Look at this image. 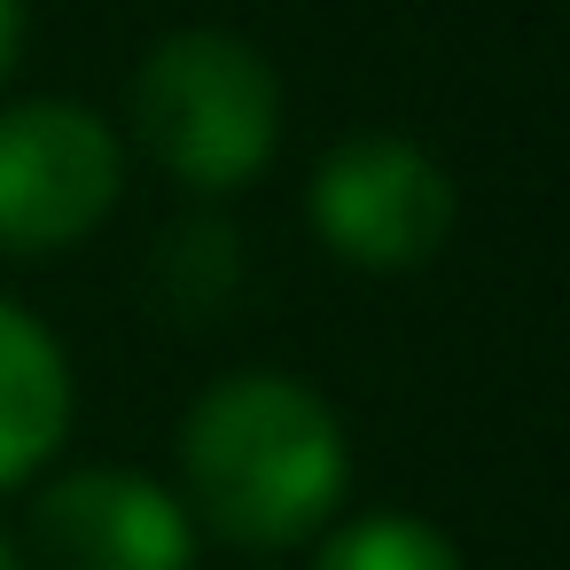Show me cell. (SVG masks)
Returning a JSON list of instances; mask_svg holds the SVG:
<instances>
[{
	"mask_svg": "<svg viewBox=\"0 0 570 570\" xmlns=\"http://www.w3.org/2000/svg\"><path fill=\"white\" fill-rule=\"evenodd\" d=\"M180 508L227 547H305L328 531L352 484L344 422L297 375H227L180 422Z\"/></svg>",
	"mask_w": 570,
	"mask_h": 570,
	"instance_id": "cell-1",
	"label": "cell"
},
{
	"mask_svg": "<svg viewBox=\"0 0 570 570\" xmlns=\"http://www.w3.org/2000/svg\"><path fill=\"white\" fill-rule=\"evenodd\" d=\"M134 134L180 188H243L282 141V79L235 32H165L134 71Z\"/></svg>",
	"mask_w": 570,
	"mask_h": 570,
	"instance_id": "cell-2",
	"label": "cell"
},
{
	"mask_svg": "<svg viewBox=\"0 0 570 570\" xmlns=\"http://www.w3.org/2000/svg\"><path fill=\"white\" fill-rule=\"evenodd\" d=\"M126 180L118 134L79 102H17L0 110V250L48 258L87 243Z\"/></svg>",
	"mask_w": 570,
	"mask_h": 570,
	"instance_id": "cell-3",
	"label": "cell"
},
{
	"mask_svg": "<svg viewBox=\"0 0 570 570\" xmlns=\"http://www.w3.org/2000/svg\"><path fill=\"white\" fill-rule=\"evenodd\" d=\"M313 235L367 266V274H406L422 258L445 250L453 235V180L438 173L430 149L399 141V134H352L321 157L313 188H305Z\"/></svg>",
	"mask_w": 570,
	"mask_h": 570,
	"instance_id": "cell-4",
	"label": "cell"
},
{
	"mask_svg": "<svg viewBox=\"0 0 570 570\" xmlns=\"http://www.w3.org/2000/svg\"><path fill=\"white\" fill-rule=\"evenodd\" d=\"M32 570H188L196 515L141 469H71L32 508Z\"/></svg>",
	"mask_w": 570,
	"mask_h": 570,
	"instance_id": "cell-5",
	"label": "cell"
},
{
	"mask_svg": "<svg viewBox=\"0 0 570 570\" xmlns=\"http://www.w3.org/2000/svg\"><path fill=\"white\" fill-rule=\"evenodd\" d=\"M71 430V367L56 336L0 297V492L24 484Z\"/></svg>",
	"mask_w": 570,
	"mask_h": 570,
	"instance_id": "cell-6",
	"label": "cell"
},
{
	"mask_svg": "<svg viewBox=\"0 0 570 570\" xmlns=\"http://www.w3.org/2000/svg\"><path fill=\"white\" fill-rule=\"evenodd\" d=\"M149 289H157V305L180 328L219 321L235 305V289H243V243H235V227L227 219H180V227H165V243L149 258Z\"/></svg>",
	"mask_w": 570,
	"mask_h": 570,
	"instance_id": "cell-7",
	"label": "cell"
},
{
	"mask_svg": "<svg viewBox=\"0 0 570 570\" xmlns=\"http://www.w3.org/2000/svg\"><path fill=\"white\" fill-rule=\"evenodd\" d=\"M313 570H461V547L422 515H352L313 547Z\"/></svg>",
	"mask_w": 570,
	"mask_h": 570,
	"instance_id": "cell-8",
	"label": "cell"
},
{
	"mask_svg": "<svg viewBox=\"0 0 570 570\" xmlns=\"http://www.w3.org/2000/svg\"><path fill=\"white\" fill-rule=\"evenodd\" d=\"M17 48H24V0H0V87L17 71Z\"/></svg>",
	"mask_w": 570,
	"mask_h": 570,
	"instance_id": "cell-9",
	"label": "cell"
},
{
	"mask_svg": "<svg viewBox=\"0 0 570 570\" xmlns=\"http://www.w3.org/2000/svg\"><path fill=\"white\" fill-rule=\"evenodd\" d=\"M0 570H32V562H24V547H17L9 531H0Z\"/></svg>",
	"mask_w": 570,
	"mask_h": 570,
	"instance_id": "cell-10",
	"label": "cell"
}]
</instances>
